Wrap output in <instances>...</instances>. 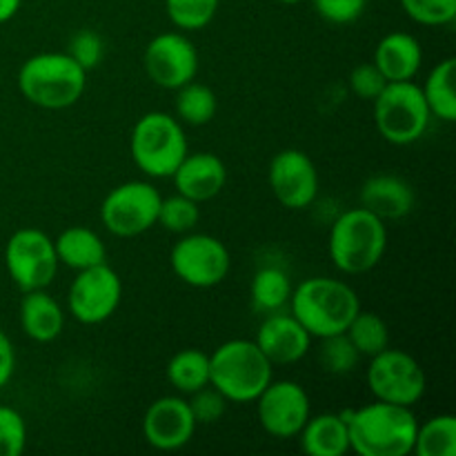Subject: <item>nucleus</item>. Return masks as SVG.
Wrapping results in <instances>:
<instances>
[{"instance_id": "a211bd4d", "label": "nucleus", "mask_w": 456, "mask_h": 456, "mask_svg": "<svg viewBox=\"0 0 456 456\" xmlns=\"http://www.w3.org/2000/svg\"><path fill=\"white\" fill-rule=\"evenodd\" d=\"M172 178L178 194L200 205L225 190L227 167L221 156L212 154V151H194V154L187 151Z\"/></svg>"}, {"instance_id": "393cba45", "label": "nucleus", "mask_w": 456, "mask_h": 456, "mask_svg": "<svg viewBox=\"0 0 456 456\" xmlns=\"http://www.w3.org/2000/svg\"><path fill=\"white\" fill-rule=\"evenodd\" d=\"M454 76H456V61L445 58L439 65L432 67L423 83L421 92L428 102V110L435 118L444 123H454L456 120V92H454Z\"/></svg>"}, {"instance_id": "2eb2a0df", "label": "nucleus", "mask_w": 456, "mask_h": 456, "mask_svg": "<svg viewBox=\"0 0 456 456\" xmlns=\"http://www.w3.org/2000/svg\"><path fill=\"white\" fill-rule=\"evenodd\" d=\"M270 190L274 199L288 209H305L319 196V172L305 151L283 150L272 159Z\"/></svg>"}, {"instance_id": "7ed1b4c3", "label": "nucleus", "mask_w": 456, "mask_h": 456, "mask_svg": "<svg viewBox=\"0 0 456 456\" xmlns=\"http://www.w3.org/2000/svg\"><path fill=\"white\" fill-rule=\"evenodd\" d=\"M87 71L62 52H45L27 58L18 69L22 98L40 110H67L83 98Z\"/></svg>"}, {"instance_id": "aec40b11", "label": "nucleus", "mask_w": 456, "mask_h": 456, "mask_svg": "<svg viewBox=\"0 0 456 456\" xmlns=\"http://www.w3.org/2000/svg\"><path fill=\"white\" fill-rule=\"evenodd\" d=\"M372 62L386 76L387 83L414 80L423 62L421 43L412 34L392 31L379 40Z\"/></svg>"}, {"instance_id": "72a5a7b5", "label": "nucleus", "mask_w": 456, "mask_h": 456, "mask_svg": "<svg viewBox=\"0 0 456 456\" xmlns=\"http://www.w3.org/2000/svg\"><path fill=\"white\" fill-rule=\"evenodd\" d=\"M27 448V423L18 410L0 405V456H20Z\"/></svg>"}, {"instance_id": "a19ab883", "label": "nucleus", "mask_w": 456, "mask_h": 456, "mask_svg": "<svg viewBox=\"0 0 456 456\" xmlns=\"http://www.w3.org/2000/svg\"><path fill=\"white\" fill-rule=\"evenodd\" d=\"M279 3H283V4H297V3H303V0H279Z\"/></svg>"}, {"instance_id": "cd10ccee", "label": "nucleus", "mask_w": 456, "mask_h": 456, "mask_svg": "<svg viewBox=\"0 0 456 456\" xmlns=\"http://www.w3.org/2000/svg\"><path fill=\"white\" fill-rule=\"evenodd\" d=\"M218 101L216 94L203 83L190 80L176 89V118L190 127L208 125L216 116Z\"/></svg>"}, {"instance_id": "4c0bfd02", "label": "nucleus", "mask_w": 456, "mask_h": 456, "mask_svg": "<svg viewBox=\"0 0 456 456\" xmlns=\"http://www.w3.org/2000/svg\"><path fill=\"white\" fill-rule=\"evenodd\" d=\"M387 85L386 76L379 71V67L374 62H361L354 69L350 71V89L354 92L356 98L361 101L372 102L379 94L383 92V87Z\"/></svg>"}, {"instance_id": "4be33fe9", "label": "nucleus", "mask_w": 456, "mask_h": 456, "mask_svg": "<svg viewBox=\"0 0 456 456\" xmlns=\"http://www.w3.org/2000/svg\"><path fill=\"white\" fill-rule=\"evenodd\" d=\"M301 436V450L310 456H343L350 452V432L343 414L323 412L307 419Z\"/></svg>"}, {"instance_id": "0eeeda50", "label": "nucleus", "mask_w": 456, "mask_h": 456, "mask_svg": "<svg viewBox=\"0 0 456 456\" xmlns=\"http://www.w3.org/2000/svg\"><path fill=\"white\" fill-rule=\"evenodd\" d=\"M374 125L390 145H412L426 136L432 114L414 80L387 83L374 98Z\"/></svg>"}, {"instance_id": "423d86ee", "label": "nucleus", "mask_w": 456, "mask_h": 456, "mask_svg": "<svg viewBox=\"0 0 456 456\" xmlns=\"http://www.w3.org/2000/svg\"><path fill=\"white\" fill-rule=\"evenodd\" d=\"M129 151L136 167L145 176L172 178L190 151V145L181 120L167 111H150L134 125Z\"/></svg>"}, {"instance_id": "bb28decb", "label": "nucleus", "mask_w": 456, "mask_h": 456, "mask_svg": "<svg viewBox=\"0 0 456 456\" xmlns=\"http://www.w3.org/2000/svg\"><path fill=\"white\" fill-rule=\"evenodd\" d=\"M412 454L417 456H454L456 454V417L436 414L419 423Z\"/></svg>"}, {"instance_id": "7c9ffc66", "label": "nucleus", "mask_w": 456, "mask_h": 456, "mask_svg": "<svg viewBox=\"0 0 456 456\" xmlns=\"http://www.w3.org/2000/svg\"><path fill=\"white\" fill-rule=\"evenodd\" d=\"M200 221V209L199 203L183 194H174L169 199L160 200L159 209V221L156 225H160L163 230L172 232V234H187V232L194 230Z\"/></svg>"}, {"instance_id": "c756f323", "label": "nucleus", "mask_w": 456, "mask_h": 456, "mask_svg": "<svg viewBox=\"0 0 456 456\" xmlns=\"http://www.w3.org/2000/svg\"><path fill=\"white\" fill-rule=\"evenodd\" d=\"M221 0H165V12L174 27L183 31H200L214 20Z\"/></svg>"}, {"instance_id": "dca6fc26", "label": "nucleus", "mask_w": 456, "mask_h": 456, "mask_svg": "<svg viewBox=\"0 0 456 456\" xmlns=\"http://www.w3.org/2000/svg\"><path fill=\"white\" fill-rule=\"evenodd\" d=\"M199 428L191 414L190 401L183 396H160L147 408L142 417V436L160 452H176L185 448Z\"/></svg>"}, {"instance_id": "1a4fd4ad", "label": "nucleus", "mask_w": 456, "mask_h": 456, "mask_svg": "<svg viewBox=\"0 0 456 456\" xmlns=\"http://www.w3.org/2000/svg\"><path fill=\"white\" fill-rule=\"evenodd\" d=\"M160 191L147 181H127L116 185L101 205V221L110 234L134 239L156 225L160 209Z\"/></svg>"}, {"instance_id": "473e14b6", "label": "nucleus", "mask_w": 456, "mask_h": 456, "mask_svg": "<svg viewBox=\"0 0 456 456\" xmlns=\"http://www.w3.org/2000/svg\"><path fill=\"white\" fill-rule=\"evenodd\" d=\"M401 7L423 27H445L456 18V0H401Z\"/></svg>"}, {"instance_id": "20e7f679", "label": "nucleus", "mask_w": 456, "mask_h": 456, "mask_svg": "<svg viewBox=\"0 0 456 456\" xmlns=\"http://www.w3.org/2000/svg\"><path fill=\"white\" fill-rule=\"evenodd\" d=\"M274 379V365L248 338L221 343L209 354V386L230 403H254Z\"/></svg>"}, {"instance_id": "6e6552de", "label": "nucleus", "mask_w": 456, "mask_h": 456, "mask_svg": "<svg viewBox=\"0 0 456 456\" xmlns=\"http://www.w3.org/2000/svg\"><path fill=\"white\" fill-rule=\"evenodd\" d=\"M58 256L53 239L38 227H22L4 245V267L22 294L47 289L56 279Z\"/></svg>"}, {"instance_id": "39448f33", "label": "nucleus", "mask_w": 456, "mask_h": 456, "mask_svg": "<svg viewBox=\"0 0 456 456\" xmlns=\"http://www.w3.org/2000/svg\"><path fill=\"white\" fill-rule=\"evenodd\" d=\"M328 249L338 272L350 276L365 274L386 256V221L365 208L347 209L330 227Z\"/></svg>"}, {"instance_id": "ea45409f", "label": "nucleus", "mask_w": 456, "mask_h": 456, "mask_svg": "<svg viewBox=\"0 0 456 456\" xmlns=\"http://www.w3.org/2000/svg\"><path fill=\"white\" fill-rule=\"evenodd\" d=\"M22 0H0V25L3 22H9L20 9Z\"/></svg>"}, {"instance_id": "ddd939ff", "label": "nucleus", "mask_w": 456, "mask_h": 456, "mask_svg": "<svg viewBox=\"0 0 456 456\" xmlns=\"http://www.w3.org/2000/svg\"><path fill=\"white\" fill-rule=\"evenodd\" d=\"M142 65L151 83L176 92L199 74V52L185 34L165 31L147 43Z\"/></svg>"}, {"instance_id": "9d476101", "label": "nucleus", "mask_w": 456, "mask_h": 456, "mask_svg": "<svg viewBox=\"0 0 456 456\" xmlns=\"http://www.w3.org/2000/svg\"><path fill=\"white\" fill-rule=\"evenodd\" d=\"M368 387L377 401L412 408L426 395L428 379L412 354L386 347L370 359Z\"/></svg>"}, {"instance_id": "f704fd0d", "label": "nucleus", "mask_w": 456, "mask_h": 456, "mask_svg": "<svg viewBox=\"0 0 456 456\" xmlns=\"http://www.w3.org/2000/svg\"><path fill=\"white\" fill-rule=\"evenodd\" d=\"M230 401L221 395L214 386L200 387L199 392L190 395V408L199 426H212L218 423L225 414Z\"/></svg>"}, {"instance_id": "f8f14e48", "label": "nucleus", "mask_w": 456, "mask_h": 456, "mask_svg": "<svg viewBox=\"0 0 456 456\" xmlns=\"http://www.w3.org/2000/svg\"><path fill=\"white\" fill-rule=\"evenodd\" d=\"M123 298V281L107 263L76 274L67 294V310L78 323L98 325L116 314Z\"/></svg>"}, {"instance_id": "a878e982", "label": "nucleus", "mask_w": 456, "mask_h": 456, "mask_svg": "<svg viewBox=\"0 0 456 456\" xmlns=\"http://www.w3.org/2000/svg\"><path fill=\"white\" fill-rule=\"evenodd\" d=\"M167 381L172 383L174 390L181 395H194L200 387L209 386V354L199 350V347H190V350H181L169 359Z\"/></svg>"}, {"instance_id": "c85d7f7f", "label": "nucleus", "mask_w": 456, "mask_h": 456, "mask_svg": "<svg viewBox=\"0 0 456 456\" xmlns=\"http://www.w3.org/2000/svg\"><path fill=\"white\" fill-rule=\"evenodd\" d=\"M346 334L361 354V359H372L379 352L390 347V328H387L386 319H381L377 312L359 310Z\"/></svg>"}, {"instance_id": "2f4dec72", "label": "nucleus", "mask_w": 456, "mask_h": 456, "mask_svg": "<svg viewBox=\"0 0 456 456\" xmlns=\"http://www.w3.org/2000/svg\"><path fill=\"white\" fill-rule=\"evenodd\" d=\"M323 346H321L319 359L323 365L325 372L330 374H350L354 372L356 365H359L361 354L356 352V347L352 346V341L347 338V334H334V337L321 338Z\"/></svg>"}, {"instance_id": "5701e85b", "label": "nucleus", "mask_w": 456, "mask_h": 456, "mask_svg": "<svg viewBox=\"0 0 456 456\" xmlns=\"http://www.w3.org/2000/svg\"><path fill=\"white\" fill-rule=\"evenodd\" d=\"M58 263L69 270H87L101 265L107 258V248L101 236L83 225H71L53 239Z\"/></svg>"}, {"instance_id": "f257e3e1", "label": "nucleus", "mask_w": 456, "mask_h": 456, "mask_svg": "<svg viewBox=\"0 0 456 456\" xmlns=\"http://www.w3.org/2000/svg\"><path fill=\"white\" fill-rule=\"evenodd\" d=\"M350 432V450L359 456L412 454L419 421L412 408L374 401L359 410L343 412Z\"/></svg>"}, {"instance_id": "4468645a", "label": "nucleus", "mask_w": 456, "mask_h": 456, "mask_svg": "<svg viewBox=\"0 0 456 456\" xmlns=\"http://www.w3.org/2000/svg\"><path fill=\"white\" fill-rule=\"evenodd\" d=\"M256 414L261 428L276 439H294L307 419L312 417V403L305 387L297 381H274L258 395Z\"/></svg>"}, {"instance_id": "58836bf2", "label": "nucleus", "mask_w": 456, "mask_h": 456, "mask_svg": "<svg viewBox=\"0 0 456 456\" xmlns=\"http://www.w3.org/2000/svg\"><path fill=\"white\" fill-rule=\"evenodd\" d=\"M13 372H16V350L12 338L0 330V390L12 381Z\"/></svg>"}, {"instance_id": "412c9836", "label": "nucleus", "mask_w": 456, "mask_h": 456, "mask_svg": "<svg viewBox=\"0 0 456 456\" xmlns=\"http://www.w3.org/2000/svg\"><path fill=\"white\" fill-rule=\"evenodd\" d=\"M20 328L31 341L52 343L65 330V312L45 289L25 292L20 301Z\"/></svg>"}, {"instance_id": "9b49d317", "label": "nucleus", "mask_w": 456, "mask_h": 456, "mask_svg": "<svg viewBox=\"0 0 456 456\" xmlns=\"http://www.w3.org/2000/svg\"><path fill=\"white\" fill-rule=\"evenodd\" d=\"M169 263L178 279L196 289H209L227 279L232 267L230 249L209 234H183L172 248Z\"/></svg>"}, {"instance_id": "f03ea898", "label": "nucleus", "mask_w": 456, "mask_h": 456, "mask_svg": "<svg viewBox=\"0 0 456 456\" xmlns=\"http://www.w3.org/2000/svg\"><path fill=\"white\" fill-rule=\"evenodd\" d=\"M359 294L350 283L330 276L305 279L292 288L289 312L310 332L312 338L343 334L359 314Z\"/></svg>"}, {"instance_id": "e433bc0d", "label": "nucleus", "mask_w": 456, "mask_h": 456, "mask_svg": "<svg viewBox=\"0 0 456 456\" xmlns=\"http://www.w3.org/2000/svg\"><path fill=\"white\" fill-rule=\"evenodd\" d=\"M368 0H314V9L330 25H352L363 16Z\"/></svg>"}, {"instance_id": "c9c22d12", "label": "nucleus", "mask_w": 456, "mask_h": 456, "mask_svg": "<svg viewBox=\"0 0 456 456\" xmlns=\"http://www.w3.org/2000/svg\"><path fill=\"white\" fill-rule=\"evenodd\" d=\"M69 53L85 71L96 69L98 65L105 58V43H102L101 34H96L94 29H80L78 34H74L69 43Z\"/></svg>"}, {"instance_id": "f3484780", "label": "nucleus", "mask_w": 456, "mask_h": 456, "mask_svg": "<svg viewBox=\"0 0 456 456\" xmlns=\"http://www.w3.org/2000/svg\"><path fill=\"white\" fill-rule=\"evenodd\" d=\"M272 365H292L305 359L312 347V337L292 312H272L265 314L254 338Z\"/></svg>"}, {"instance_id": "b1692460", "label": "nucleus", "mask_w": 456, "mask_h": 456, "mask_svg": "<svg viewBox=\"0 0 456 456\" xmlns=\"http://www.w3.org/2000/svg\"><path fill=\"white\" fill-rule=\"evenodd\" d=\"M292 297V281L288 272L276 265H265L256 270L252 285H249V298L256 314H272L289 305Z\"/></svg>"}, {"instance_id": "6ab92c4d", "label": "nucleus", "mask_w": 456, "mask_h": 456, "mask_svg": "<svg viewBox=\"0 0 456 456\" xmlns=\"http://www.w3.org/2000/svg\"><path fill=\"white\" fill-rule=\"evenodd\" d=\"M361 208L377 214L381 221H399L412 212L417 196L412 185L396 174H377L361 187Z\"/></svg>"}]
</instances>
